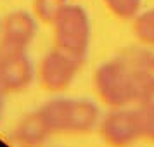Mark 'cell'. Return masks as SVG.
Here are the masks:
<instances>
[{
	"mask_svg": "<svg viewBox=\"0 0 154 147\" xmlns=\"http://www.w3.org/2000/svg\"><path fill=\"white\" fill-rule=\"evenodd\" d=\"M54 135H88L99 128L102 111L95 100L87 97L56 95L38 107Z\"/></svg>",
	"mask_w": 154,
	"mask_h": 147,
	"instance_id": "6da1fadb",
	"label": "cell"
},
{
	"mask_svg": "<svg viewBox=\"0 0 154 147\" xmlns=\"http://www.w3.org/2000/svg\"><path fill=\"white\" fill-rule=\"evenodd\" d=\"M92 81L99 100L109 109L139 104L132 71L121 52L109 61L99 64L97 69L94 71Z\"/></svg>",
	"mask_w": 154,
	"mask_h": 147,
	"instance_id": "7a4b0ae2",
	"label": "cell"
},
{
	"mask_svg": "<svg viewBox=\"0 0 154 147\" xmlns=\"http://www.w3.org/2000/svg\"><path fill=\"white\" fill-rule=\"evenodd\" d=\"M54 47L80 61L87 59L92 43V19L80 2H69L52 23Z\"/></svg>",
	"mask_w": 154,
	"mask_h": 147,
	"instance_id": "3957f363",
	"label": "cell"
},
{
	"mask_svg": "<svg viewBox=\"0 0 154 147\" xmlns=\"http://www.w3.org/2000/svg\"><path fill=\"white\" fill-rule=\"evenodd\" d=\"M82 66L83 61L54 47L43 54L36 66V81L45 92L59 95L73 85Z\"/></svg>",
	"mask_w": 154,
	"mask_h": 147,
	"instance_id": "277c9868",
	"label": "cell"
},
{
	"mask_svg": "<svg viewBox=\"0 0 154 147\" xmlns=\"http://www.w3.org/2000/svg\"><path fill=\"white\" fill-rule=\"evenodd\" d=\"M97 132L109 147H130L137 140H142L137 104L109 109L102 114Z\"/></svg>",
	"mask_w": 154,
	"mask_h": 147,
	"instance_id": "5b68a950",
	"label": "cell"
},
{
	"mask_svg": "<svg viewBox=\"0 0 154 147\" xmlns=\"http://www.w3.org/2000/svg\"><path fill=\"white\" fill-rule=\"evenodd\" d=\"M36 80V68L28 49H16L0 43V87L5 93H19Z\"/></svg>",
	"mask_w": 154,
	"mask_h": 147,
	"instance_id": "8992f818",
	"label": "cell"
},
{
	"mask_svg": "<svg viewBox=\"0 0 154 147\" xmlns=\"http://www.w3.org/2000/svg\"><path fill=\"white\" fill-rule=\"evenodd\" d=\"M38 26L40 23L31 11L14 9L0 17V43L16 49H29L36 38Z\"/></svg>",
	"mask_w": 154,
	"mask_h": 147,
	"instance_id": "52a82bcc",
	"label": "cell"
},
{
	"mask_svg": "<svg viewBox=\"0 0 154 147\" xmlns=\"http://www.w3.org/2000/svg\"><path fill=\"white\" fill-rule=\"evenodd\" d=\"M132 71L133 81L137 87L139 102L154 99V49L146 45L132 47L121 52Z\"/></svg>",
	"mask_w": 154,
	"mask_h": 147,
	"instance_id": "ba28073f",
	"label": "cell"
},
{
	"mask_svg": "<svg viewBox=\"0 0 154 147\" xmlns=\"http://www.w3.org/2000/svg\"><path fill=\"white\" fill-rule=\"evenodd\" d=\"M54 133L38 109L24 114L11 130L9 139L16 147H43Z\"/></svg>",
	"mask_w": 154,
	"mask_h": 147,
	"instance_id": "9c48e42d",
	"label": "cell"
},
{
	"mask_svg": "<svg viewBox=\"0 0 154 147\" xmlns=\"http://www.w3.org/2000/svg\"><path fill=\"white\" fill-rule=\"evenodd\" d=\"M132 23L133 35L140 42V45L154 49V5L149 9H142Z\"/></svg>",
	"mask_w": 154,
	"mask_h": 147,
	"instance_id": "30bf717a",
	"label": "cell"
},
{
	"mask_svg": "<svg viewBox=\"0 0 154 147\" xmlns=\"http://www.w3.org/2000/svg\"><path fill=\"white\" fill-rule=\"evenodd\" d=\"M69 4V0H33L31 2V12L40 24H49L57 19V16L63 12V9Z\"/></svg>",
	"mask_w": 154,
	"mask_h": 147,
	"instance_id": "8fae6325",
	"label": "cell"
},
{
	"mask_svg": "<svg viewBox=\"0 0 154 147\" xmlns=\"http://www.w3.org/2000/svg\"><path fill=\"white\" fill-rule=\"evenodd\" d=\"M106 9L123 21H133L142 11L144 0H102Z\"/></svg>",
	"mask_w": 154,
	"mask_h": 147,
	"instance_id": "7c38bea8",
	"label": "cell"
},
{
	"mask_svg": "<svg viewBox=\"0 0 154 147\" xmlns=\"http://www.w3.org/2000/svg\"><path fill=\"white\" fill-rule=\"evenodd\" d=\"M140 119V133L142 139L154 142V99L152 100H144L137 104Z\"/></svg>",
	"mask_w": 154,
	"mask_h": 147,
	"instance_id": "4fadbf2b",
	"label": "cell"
},
{
	"mask_svg": "<svg viewBox=\"0 0 154 147\" xmlns=\"http://www.w3.org/2000/svg\"><path fill=\"white\" fill-rule=\"evenodd\" d=\"M5 90L0 87V121H2V118H4V112H5Z\"/></svg>",
	"mask_w": 154,
	"mask_h": 147,
	"instance_id": "5bb4252c",
	"label": "cell"
},
{
	"mask_svg": "<svg viewBox=\"0 0 154 147\" xmlns=\"http://www.w3.org/2000/svg\"><path fill=\"white\" fill-rule=\"evenodd\" d=\"M69 2H82V0H69Z\"/></svg>",
	"mask_w": 154,
	"mask_h": 147,
	"instance_id": "9a60e30c",
	"label": "cell"
}]
</instances>
